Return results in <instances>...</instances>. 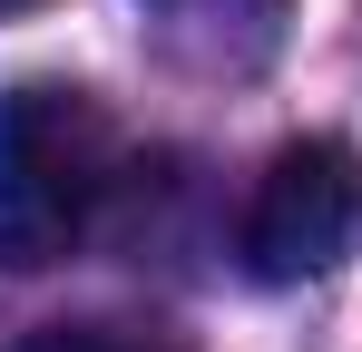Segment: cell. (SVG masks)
<instances>
[{"instance_id": "obj_1", "label": "cell", "mask_w": 362, "mask_h": 352, "mask_svg": "<svg viewBox=\"0 0 362 352\" xmlns=\"http://www.w3.org/2000/svg\"><path fill=\"white\" fill-rule=\"evenodd\" d=\"M108 186H118V137L88 88L30 78L0 98V264L10 274L69 264L98 225Z\"/></svg>"}, {"instance_id": "obj_3", "label": "cell", "mask_w": 362, "mask_h": 352, "mask_svg": "<svg viewBox=\"0 0 362 352\" xmlns=\"http://www.w3.org/2000/svg\"><path fill=\"white\" fill-rule=\"evenodd\" d=\"M20 352H167L157 333H127V323H40Z\"/></svg>"}, {"instance_id": "obj_2", "label": "cell", "mask_w": 362, "mask_h": 352, "mask_svg": "<svg viewBox=\"0 0 362 352\" xmlns=\"http://www.w3.org/2000/svg\"><path fill=\"white\" fill-rule=\"evenodd\" d=\"M362 245V157L353 137H294L274 147L245 196L235 254L255 284H313Z\"/></svg>"}, {"instance_id": "obj_4", "label": "cell", "mask_w": 362, "mask_h": 352, "mask_svg": "<svg viewBox=\"0 0 362 352\" xmlns=\"http://www.w3.org/2000/svg\"><path fill=\"white\" fill-rule=\"evenodd\" d=\"M0 10H30V0H0Z\"/></svg>"}]
</instances>
